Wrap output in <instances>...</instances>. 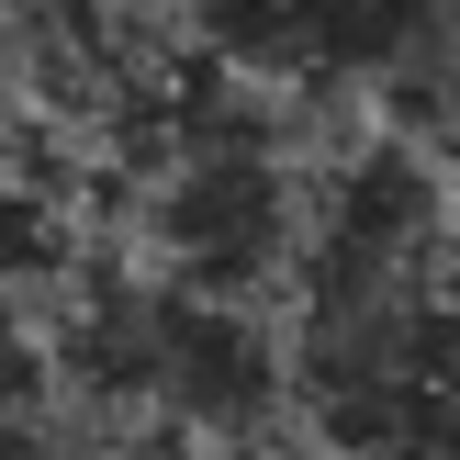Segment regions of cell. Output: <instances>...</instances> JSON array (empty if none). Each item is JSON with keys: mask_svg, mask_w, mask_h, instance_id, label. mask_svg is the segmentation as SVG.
Instances as JSON below:
<instances>
[{"mask_svg": "<svg viewBox=\"0 0 460 460\" xmlns=\"http://www.w3.org/2000/svg\"><path fill=\"white\" fill-rule=\"evenodd\" d=\"M304 214H314V180L281 157L270 124H236V135L180 146L169 169H146V202H135L157 281L247 292V304L304 270Z\"/></svg>", "mask_w": 460, "mask_h": 460, "instance_id": "6da1fadb", "label": "cell"}, {"mask_svg": "<svg viewBox=\"0 0 460 460\" xmlns=\"http://www.w3.org/2000/svg\"><path fill=\"white\" fill-rule=\"evenodd\" d=\"M281 416H292V349L259 326V304L157 281V427H191L214 449H270Z\"/></svg>", "mask_w": 460, "mask_h": 460, "instance_id": "7a4b0ae2", "label": "cell"}]
</instances>
